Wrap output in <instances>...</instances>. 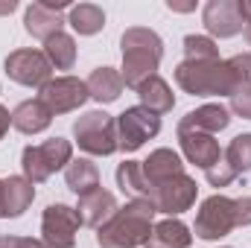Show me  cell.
I'll return each mask as SVG.
<instances>
[{"label":"cell","instance_id":"cell-37","mask_svg":"<svg viewBox=\"0 0 251 248\" xmlns=\"http://www.w3.org/2000/svg\"><path fill=\"white\" fill-rule=\"evenodd\" d=\"M222 248H231V246H222Z\"/></svg>","mask_w":251,"mask_h":248},{"label":"cell","instance_id":"cell-33","mask_svg":"<svg viewBox=\"0 0 251 248\" xmlns=\"http://www.w3.org/2000/svg\"><path fill=\"white\" fill-rule=\"evenodd\" d=\"M243 15H246L243 35H246V41H249V47H251V0H243Z\"/></svg>","mask_w":251,"mask_h":248},{"label":"cell","instance_id":"cell-26","mask_svg":"<svg viewBox=\"0 0 251 248\" xmlns=\"http://www.w3.org/2000/svg\"><path fill=\"white\" fill-rule=\"evenodd\" d=\"M44 56L50 59V64L56 70H70L76 64V41H73V35H67L62 29L53 38H47L44 41Z\"/></svg>","mask_w":251,"mask_h":248},{"label":"cell","instance_id":"cell-23","mask_svg":"<svg viewBox=\"0 0 251 248\" xmlns=\"http://www.w3.org/2000/svg\"><path fill=\"white\" fill-rule=\"evenodd\" d=\"M193 243V234L181 219H164L152 228L146 248H187Z\"/></svg>","mask_w":251,"mask_h":248},{"label":"cell","instance_id":"cell-31","mask_svg":"<svg viewBox=\"0 0 251 248\" xmlns=\"http://www.w3.org/2000/svg\"><path fill=\"white\" fill-rule=\"evenodd\" d=\"M234 219H237V228H249L251 225V196L234 198Z\"/></svg>","mask_w":251,"mask_h":248},{"label":"cell","instance_id":"cell-13","mask_svg":"<svg viewBox=\"0 0 251 248\" xmlns=\"http://www.w3.org/2000/svg\"><path fill=\"white\" fill-rule=\"evenodd\" d=\"M70 9L67 0H38L32 6H26L24 12V29L38 38V41H47L53 38L56 32H62L64 21H62V12Z\"/></svg>","mask_w":251,"mask_h":248},{"label":"cell","instance_id":"cell-2","mask_svg":"<svg viewBox=\"0 0 251 248\" xmlns=\"http://www.w3.org/2000/svg\"><path fill=\"white\" fill-rule=\"evenodd\" d=\"M155 207L152 201H140L131 198L123 207H117V213L97 228V246L100 248H140L149 246L152 228H155Z\"/></svg>","mask_w":251,"mask_h":248},{"label":"cell","instance_id":"cell-3","mask_svg":"<svg viewBox=\"0 0 251 248\" xmlns=\"http://www.w3.org/2000/svg\"><path fill=\"white\" fill-rule=\"evenodd\" d=\"M120 47H123V67H120V76H123L126 88H140L146 79L158 76V64L164 59V41L155 29L149 26H128L120 38Z\"/></svg>","mask_w":251,"mask_h":248},{"label":"cell","instance_id":"cell-34","mask_svg":"<svg viewBox=\"0 0 251 248\" xmlns=\"http://www.w3.org/2000/svg\"><path fill=\"white\" fill-rule=\"evenodd\" d=\"M9 125H12V111H9L6 105H0V140L6 137V131H9Z\"/></svg>","mask_w":251,"mask_h":248},{"label":"cell","instance_id":"cell-18","mask_svg":"<svg viewBox=\"0 0 251 248\" xmlns=\"http://www.w3.org/2000/svg\"><path fill=\"white\" fill-rule=\"evenodd\" d=\"M35 198V184L24 175L3 178V219H18Z\"/></svg>","mask_w":251,"mask_h":248},{"label":"cell","instance_id":"cell-22","mask_svg":"<svg viewBox=\"0 0 251 248\" xmlns=\"http://www.w3.org/2000/svg\"><path fill=\"white\" fill-rule=\"evenodd\" d=\"M64 184L70 187L79 198L94 193V190H100V170H97V164H91L88 158L70 161L64 167Z\"/></svg>","mask_w":251,"mask_h":248},{"label":"cell","instance_id":"cell-29","mask_svg":"<svg viewBox=\"0 0 251 248\" xmlns=\"http://www.w3.org/2000/svg\"><path fill=\"white\" fill-rule=\"evenodd\" d=\"M204 175H207V184L210 187H228L237 178V173H234L225 161H219V164H213L210 170H204Z\"/></svg>","mask_w":251,"mask_h":248},{"label":"cell","instance_id":"cell-19","mask_svg":"<svg viewBox=\"0 0 251 248\" xmlns=\"http://www.w3.org/2000/svg\"><path fill=\"white\" fill-rule=\"evenodd\" d=\"M85 85H88L91 99H97L100 105L117 102L120 94H123V88H126L120 70H114V67H97V70H91V76L85 79Z\"/></svg>","mask_w":251,"mask_h":248},{"label":"cell","instance_id":"cell-8","mask_svg":"<svg viewBox=\"0 0 251 248\" xmlns=\"http://www.w3.org/2000/svg\"><path fill=\"white\" fill-rule=\"evenodd\" d=\"M161 117L146 111L143 105H131L117 117V149L120 152H137L146 140L158 137Z\"/></svg>","mask_w":251,"mask_h":248},{"label":"cell","instance_id":"cell-35","mask_svg":"<svg viewBox=\"0 0 251 248\" xmlns=\"http://www.w3.org/2000/svg\"><path fill=\"white\" fill-rule=\"evenodd\" d=\"M18 9V3L15 0H6V3H0V15H9V12H15Z\"/></svg>","mask_w":251,"mask_h":248},{"label":"cell","instance_id":"cell-4","mask_svg":"<svg viewBox=\"0 0 251 248\" xmlns=\"http://www.w3.org/2000/svg\"><path fill=\"white\" fill-rule=\"evenodd\" d=\"M73 161V143L64 137H50L38 146H26L21 152V167H24V178H29L32 184L47 181L53 173L64 170Z\"/></svg>","mask_w":251,"mask_h":248},{"label":"cell","instance_id":"cell-24","mask_svg":"<svg viewBox=\"0 0 251 248\" xmlns=\"http://www.w3.org/2000/svg\"><path fill=\"white\" fill-rule=\"evenodd\" d=\"M67 24H70L73 32H79V35H97V32H102V26H105V12H102L97 3H79V6H70Z\"/></svg>","mask_w":251,"mask_h":248},{"label":"cell","instance_id":"cell-28","mask_svg":"<svg viewBox=\"0 0 251 248\" xmlns=\"http://www.w3.org/2000/svg\"><path fill=\"white\" fill-rule=\"evenodd\" d=\"M184 62H219V47L207 35H187L184 38Z\"/></svg>","mask_w":251,"mask_h":248},{"label":"cell","instance_id":"cell-11","mask_svg":"<svg viewBox=\"0 0 251 248\" xmlns=\"http://www.w3.org/2000/svg\"><path fill=\"white\" fill-rule=\"evenodd\" d=\"M38 99L50 108L53 117H59V114H70V111L82 108L91 99V94H88V85L79 76H56L41 88Z\"/></svg>","mask_w":251,"mask_h":248},{"label":"cell","instance_id":"cell-10","mask_svg":"<svg viewBox=\"0 0 251 248\" xmlns=\"http://www.w3.org/2000/svg\"><path fill=\"white\" fill-rule=\"evenodd\" d=\"M79 225H82V219H79L76 207L62 204V201L47 204V210L41 216V243L47 248H73Z\"/></svg>","mask_w":251,"mask_h":248},{"label":"cell","instance_id":"cell-12","mask_svg":"<svg viewBox=\"0 0 251 248\" xmlns=\"http://www.w3.org/2000/svg\"><path fill=\"white\" fill-rule=\"evenodd\" d=\"M201 24L213 38H234L246 26L243 0H207L201 9Z\"/></svg>","mask_w":251,"mask_h":248},{"label":"cell","instance_id":"cell-25","mask_svg":"<svg viewBox=\"0 0 251 248\" xmlns=\"http://www.w3.org/2000/svg\"><path fill=\"white\" fill-rule=\"evenodd\" d=\"M117 187L123 190L128 198L149 201V184H146V178H143L140 161H123V164L117 167Z\"/></svg>","mask_w":251,"mask_h":248},{"label":"cell","instance_id":"cell-16","mask_svg":"<svg viewBox=\"0 0 251 248\" xmlns=\"http://www.w3.org/2000/svg\"><path fill=\"white\" fill-rule=\"evenodd\" d=\"M76 213H79L82 225H88V228H102V225L117 213V198H114V193H108V190L100 187V190H94V193H88V196L79 198Z\"/></svg>","mask_w":251,"mask_h":248},{"label":"cell","instance_id":"cell-20","mask_svg":"<svg viewBox=\"0 0 251 248\" xmlns=\"http://www.w3.org/2000/svg\"><path fill=\"white\" fill-rule=\"evenodd\" d=\"M50 123H53V114L41 99H24L12 111V125L21 134H38V131L50 128Z\"/></svg>","mask_w":251,"mask_h":248},{"label":"cell","instance_id":"cell-17","mask_svg":"<svg viewBox=\"0 0 251 248\" xmlns=\"http://www.w3.org/2000/svg\"><path fill=\"white\" fill-rule=\"evenodd\" d=\"M140 170H143V178L146 184H161L167 178H176V175H184V164H181V155L161 146L155 152H149L146 161H140Z\"/></svg>","mask_w":251,"mask_h":248},{"label":"cell","instance_id":"cell-36","mask_svg":"<svg viewBox=\"0 0 251 248\" xmlns=\"http://www.w3.org/2000/svg\"><path fill=\"white\" fill-rule=\"evenodd\" d=\"M0 219H3V181H0Z\"/></svg>","mask_w":251,"mask_h":248},{"label":"cell","instance_id":"cell-14","mask_svg":"<svg viewBox=\"0 0 251 248\" xmlns=\"http://www.w3.org/2000/svg\"><path fill=\"white\" fill-rule=\"evenodd\" d=\"M228 125H231V111L222 102H207V105H201L196 111H187L178 120V134H184V131L216 134V131H225Z\"/></svg>","mask_w":251,"mask_h":248},{"label":"cell","instance_id":"cell-5","mask_svg":"<svg viewBox=\"0 0 251 248\" xmlns=\"http://www.w3.org/2000/svg\"><path fill=\"white\" fill-rule=\"evenodd\" d=\"M73 137L82 152L105 158V155L117 152V117L105 114L102 108L88 111L73 123Z\"/></svg>","mask_w":251,"mask_h":248},{"label":"cell","instance_id":"cell-1","mask_svg":"<svg viewBox=\"0 0 251 248\" xmlns=\"http://www.w3.org/2000/svg\"><path fill=\"white\" fill-rule=\"evenodd\" d=\"M176 82L193 97H234L251 88V53H237L219 62H181L176 67Z\"/></svg>","mask_w":251,"mask_h":248},{"label":"cell","instance_id":"cell-9","mask_svg":"<svg viewBox=\"0 0 251 248\" xmlns=\"http://www.w3.org/2000/svg\"><path fill=\"white\" fill-rule=\"evenodd\" d=\"M196 196H199V187H196V181L190 178L187 173L149 187V201H152V207H155L158 213H167L170 219H176L178 213L190 210V207L196 204Z\"/></svg>","mask_w":251,"mask_h":248},{"label":"cell","instance_id":"cell-6","mask_svg":"<svg viewBox=\"0 0 251 248\" xmlns=\"http://www.w3.org/2000/svg\"><path fill=\"white\" fill-rule=\"evenodd\" d=\"M234 228H237V219H234V198H228V196H222V193L207 196V198L201 201L199 213H196V225H193L196 237L213 243V240L228 237Z\"/></svg>","mask_w":251,"mask_h":248},{"label":"cell","instance_id":"cell-32","mask_svg":"<svg viewBox=\"0 0 251 248\" xmlns=\"http://www.w3.org/2000/svg\"><path fill=\"white\" fill-rule=\"evenodd\" d=\"M0 248H47L41 240L32 237H0Z\"/></svg>","mask_w":251,"mask_h":248},{"label":"cell","instance_id":"cell-15","mask_svg":"<svg viewBox=\"0 0 251 248\" xmlns=\"http://www.w3.org/2000/svg\"><path fill=\"white\" fill-rule=\"evenodd\" d=\"M178 143H181V152L190 164H196L199 170H210L213 164L222 161V149L219 143L213 140V134H201V131H184L178 134Z\"/></svg>","mask_w":251,"mask_h":248},{"label":"cell","instance_id":"cell-27","mask_svg":"<svg viewBox=\"0 0 251 248\" xmlns=\"http://www.w3.org/2000/svg\"><path fill=\"white\" fill-rule=\"evenodd\" d=\"M222 161L240 175V173H251V131L246 134H237L231 143H228V149L222 152Z\"/></svg>","mask_w":251,"mask_h":248},{"label":"cell","instance_id":"cell-21","mask_svg":"<svg viewBox=\"0 0 251 248\" xmlns=\"http://www.w3.org/2000/svg\"><path fill=\"white\" fill-rule=\"evenodd\" d=\"M137 97H140V105L152 114H170L176 108V97H173V88L161 79V76H152L146 79L140 88H137Z\"/></svg>","mask_w":251,"mask_h":248},{"label":"cell","instance_id":"cell-7","mask_svg":"<svg viewBox=\"0 0 251 248\" xmlns=\"http://www.w3.org/2000/svg\"><path fill=\"white\" fill-rule=\"evenodd\" d=\"M3 67H6V76L12 82L24 85V88H38L41 91L53 79V64L44 56V50H29V47L12 50L6 56Z\"/></svg>","mask_w":251,"mask_h":248},{"label":"cell","instance_id":"cell-30","mask_svg":"<svg viewBox=\"0 0 251 248\" xmlns=\"http://www.w3.org/2000/svg\"><path fill=\"white\" fill-rule=\"evenodd\" d=\"M231 114L243 117V120H251V88H243L231 97V105H228Z\"/></svg>","mask_w":251,"mask_h":248}]
</instances>
